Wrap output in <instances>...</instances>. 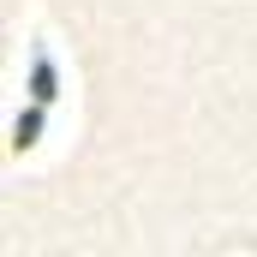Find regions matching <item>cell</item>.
Here are the masks:
<instances>
[]
</instances>
